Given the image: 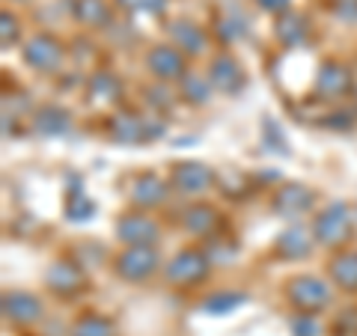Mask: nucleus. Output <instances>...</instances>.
I'll list each match as a JSON object with an SVG mask.
<instances>
[{"label":"nucleus","instance_id":"f257e3e1","mask_svg":"<svg viewBox=\"0 0 357 336\" xmlns=\"http://www.w3.org/2000/svg\"><path fill=\"white\" fill-rule=\"evenodd\" d=\"M286 298L298 312L319 316V312L331 304V286L312 274H301L286 283Z\"/></svg>","mask_w":357,"mask_h":336},{"label":"nucleus","instance_id":"f03ea898","mask_svg":"<svg viewBox=\"0 0 357 336\" xmlns=\"http://www.w3.org/2000/svg\"><path fill=\"white\" fill-rule=\"evenodd\" d=\"M354 227L351 208L345 203H331L328 208H321V215L312 220V238L325 247H340V244L349 241Z\"/></svg>","mask_w":357,"mask_h":336},{"label":"nucleus","instance_id":"7ed1b4c3","mask_svg":"<svg viewBox=\"0 0 357 336\" xmlns=\"http://www.w3.org/2000/svg\"><path fill=\"white\" fill-rule=\"evenodd\" d=\"M208 253L203 250H182V253H176L170 265L164 268V277H167V283L170 286H178V289H188V286H197V283H203V280L208 277Z\"/></svg>","mask_w":357,"mask_h":336},{"label":"nucleus","instance_id":"20e7f679","mask_svg":"<svg viewBox=\"0 0 357 336\" xmlns=\"http://www.w3.org/2000/svg\"><path fill=\"white\" fill-rule=\"evenodd\" d=\"M158 250L155 247H126L114 259V271L126 280V283H143L158 271Z\"/></svg>","mask_w":357,"mask_h":336},{"label":"nucleus","instance_id":"39448f33","mask_svg":"<svg viewBox=\"0 0 357 336\" xmlns=\"http://www.w3.org/2000/svg\"><path fill=\"white\" fill-rule=\"evenodd\" d=\"M63 57H66V48L60 39H54L51 33H36L27 45H24V63L30 66V69L36 72H57L63 66Z\"/></svg>","mask_w":357,"mask_h":336},{"label":"nucleus","instance_id":"423d86ee","mask_svg":"<svg viewBox=\"0 0 357 336\" xmlns=\"http://www.w3.org/2000/svg\"><path fill=\"white\" fill-rule=\"evenodd\" d=\"M45 283H48V289H51L54 295L75 298V295H81L84 289H86V274H84L81 265H75L69 259H60V262H54L48 268V274H45Z\"/></svg>","mask_w":357,"mask_h":336},{"label":"nucleus","instance_id":"0eeeda50","mask_svg":"<svg viewBox=\"0 0 357 336\" xmlns=\"http://www.w3.org/2000/svg\"><path fill=\"white\" fill-rule=\"evenodd\" d=\"M158 232H161L158 223L146 215H140V211L126 215L116 223V235H119V241H126V247H155Z\"/></svg>","mask_w":357,"mask_h":336},{"label":"nucleus","instance_id":"6e6552de","mask_svg":"<svg viewBox=\"0 0 357 336\" xmlns=\"http://www.w3.org/2000/svg\"><path fill=\"white\" fill-rule=\"evenodd\" d=\"M164 128H152L149 119H143L140 114H131V110H122L110 119V137L116 143H131V146H137V143L155 137V134H161Z\"/></svg>","mask_w":357,"mask_h":336},{"label":"nucleus","instance_id":"1a4fd4ad","mask_svg":"<svg viewBox=\"0 0 357 336\" xmlns=\"http://www.w3.org/2000/svg\"><path fill=\"white\" fill-rule=\"evenodd\" d=\"M316 206V194L307 185H283L271 199V208L286 220H295Z\"/></svg>","mask_w":357,"mask_h":336},{"label":"nucleus","instance_id":"9d476101","mask_svg":"<svg viewBox=\"0 0 357 336\" xmlns=\"http://www.w3.org/2000/svg\"><path fill=\"white\" fill-rule=\"evenodd\" d=\"M3 319L9 324H18V328H30L42 319V300L30 292H6L3 295Z\"/></svg>","mask_w":357,"mask_h":336},{"label":"nucleus","instance_id":"9b49d317","mask_svg":"<svg viewBox=\"0 0 357 336\" xmlns=\"http://www.w3.org/2000/svg\"><path fill=\"white\" fill-rule=\"evenodd\" d=\"M173 185L182 190V194H203L215 185V170L206 167L203 161H182L173 167Z\"/></svg>","mask_w":357,"mask_h":336},{"label":"nucleus","instance_id":"f8f14e48","mask_svg":"<svg viewBox=\"0 0 357 336\" xmlns=\"http://www.w3.org/2000/svg\"><path fill=\"white\" fill-rule=\"evenodd\" d=\"M146 69L158 77V81H182L188 75L185 72V54L173 48V45H161V48H152L146 57Z\"/></svg>","mask_w":357,"mask_h":336},{"label":"nucleus","instance_id":"ddd939ff","mask_svg":"<svg viewBox=\"0 0 357 336\" xmlns=\"http://www.w3.org/2000/svg\"><path fill=\"white\" fill-rule=\"evenodd\" d=\"M312 86H316V93L321 98H331V102H333V98H342L351 89V72H349V66H342L337 60H325Z\"/></svg>","mask_w":357,"mask_h":336},{"label":"nucleus","instance_id":"4468645a","mask_svg":"<svg viewBox=\"0 0 357 336\" xmlns=\"http://www.w3.org/2000/svg\"><path fill=\"white\" fill-rule=\"evenodd\" d=\"M208 81H211L215 89H220V93L236 96L238 89L244 86V72H241V66L229 57V54H223V57H218L215 63H211Z\"/></svg>","mask_w":357,"mask_h":336},{"label":"nucleus","instance_id":"2eb2a0df","mask_svg":"<svg viewBox=\"0 0 357 336\" xmlns=\"http://www.w3.org/2000/svg\"><path fill=\"white\" fill-rule=\"evenodd\" d=\"M167 199V185L155 173H140L131 182V203L140 208H155Z\"/></svg>","mask_w":357,"mask_h":336},{"label":"nucleus","instance_id":"dca6fc26","mask_svg":"<svg viewBox=\"0 0 357 336\" xmlns=\"http://www.w3.org/2000/svg\"><path fill=\"white\" fill-rule=\"evenodd\" d=\"M170 39H173V48H178L182 54H191V57L206 48L203 27L191 24V21H173L170 24Z\"/></svg>","mask_w":357,"mask_h":336},{"label":"nucleus","instance_id":"f3484780","mask_svg":"<svg viewBox=\"0 0 357 336\" xmlns=\"http://www.w3.org/2000/svg\"><path fill=\"white\" fill-rule=\"evenodd\" d=\"M310 250H312V241H310L307 229H301V227L286 229L274 244V253L280 256V259H307Z\"/></svg>","mask_w":357,"mask_h":336},{"label":"nucleus","instance_id":"a211bd4d","mask_svg":"<svg viewBox=\"0 0 357 336\" xmlns=\"http://www.w3.org/2000/svg\"><path fill=\"white\" fill-rule=\"evenodd\" d=\"M331 280L345 292H357V250H342L331 259Z\"/></svg>","mask_w":357,"mask_h":336},{"label":"nucleus","instance_id":"6ab92c4d","mask_svg":"<svg viewBox=\"0 0 357 336\" xmlns=\"http://www.w3.org/2000/svg\"><path fill=\"white\" fill-rule=\"evenodd\" d=\"M182 223H185V229L191 232V235H203V238H206V235H211V232L220 227V217H218V211L211 208V206L197 203L191 208H185Z\"/></svg>","mask_w":357,"mask_h":336},{"label":"nucleus","instance_id":"aec40b11","mask_svg":"<svg viewBox=\"0 0 357 336\" xmlns=\"http://www.w3.org/2000/svg\"><path fill=\"white\" fill-rule=\"evenodd\" d=\"M277 39H280L286 48H298L301 42L307 39V33H310V21L304 15H298V13H283L280 21H277Z\"/></svg>","mask_w":357,"mask_h":336},{"label":"nucleus","instance_id":"412c9836","mask_svg":"<svg viewBox=\"0 0 357 336\" xmlns=\"http://www.w3.org/2000/svg\"><path fill=\"white\" fill-rule=\"evenodd\" d=\"M69 122H72L69 110H63L57 105H45L33 114V128H36L39 134H63L66 128H69Z\"/></svg>","mask_w":357,"mask_h":336},{"label":"nucleus","instance_id":"4be33fe9","mask_svg":"<svg viewBox=\"0 0 357 336\" xmlns=\"http://www.w3.org/2000/svg\"><path fill=\"white\" fill-rule=\"evenodd\" d=\"M69 336H119L116 324L110 321L107 316H98V312H84L77 316Z\"/></svg>","mask_w":357,"mask_h":336},{"label":"nucleus","instance_id":"5701e85b","mask_svg":"<svg viewBox=\"0 0 357 336\" xmlns=\"http://www.w3.org/2000/svg\"><path fill=\"white\" fill-rule=\"evenodd\" d=\"M75 18L81 21L84 27L102 30L110 24V6L107 0H77L75 3Z\"/></svg>","mask_w":357,"mask_h":336},{"label":"nucleus","instance_id":"b1692460","mask_svg":"<svg viewBox=\"0 0 357 336\" xmlns=\"http://www.w3.org/2000/svg\"><path fill=\"white\" fill-rule=\"evenodd\" d=\"M89 96H93L96 102H116L122 96V84L116 81V75L98 72V75H93V81H89Z\"/></svg>","mask_w":357,"mask_h":336},{"label":"nucleus","instance_id":"393cba45","mask_svg":"<svg viewBox=\"0 0 357 336\" xmlns=\"http://www.w3.org/2000/svg\"><path fill=\"white\" fill-rule=\"evenodd\" d=\"M208 86H211V81L191 72L178 81V93H182V98H188L191 105H203V102H208Z\"/></svg>","mask_w":357,"mask_h":336},{"label":"nucleus","instance_id":"a878e982","mask_svg":"<svg viewBox=\"0 0 357 336\" xmlns=\"http://www.w3.org/2000/svg\"><path fill=\"white\" fill-rule=\"evenodd\" d=\"M116 3L126 13H146V15H161L167 9V0H116Z\"/></svg>","mask_w":357,"mask_h":336},{"label":"nucleus","instance_id":"bb28decb","mask_svg":"<svg viewBox=\"0 0 357 336\" xmlns=\"http://www.w3.org/2000/svg\"><path fill=\"white\" fill-rule=\"evenodd\" d=\"M292 336H321L325 330H321V324L316 316H307V312H298V316L292 319Z\"/></svg>","mask_w":357,"mask_h":336},{"label":"nucleus","instance_id":"cd10ccee","mask_svg":"<svg viewBox=\"0 0 357 336\" xmlns=\"http://www.w3.org/2000/svg\"><path fill=\"white\" fill-rule=\"evenodd\" d=\"M244 304V295H215V298H208L206 300V312H229L232 307H238Z\"/></svg>","mask_w":357,"mask_h":336},{"label":"nucleus","instance_id":"c85d7f7f","mask_svg":"<svg viewBox=\"0 0 357 336\" xmlns=\"http://www.w3.org/2000/svg\"><path fill=\"white\" fill-rule=\"evenodd\" d=\"M0 24H3V48H9L15 39H18V18L3 13V18H0Z\"/></svg>","mask_w":357,"mask_h":336},{"label":"nucleus","instance_id":"c756f323","mask_svg":"<svg viewBox=\"0 0 357 336\" xmlns=\"http://www.w3.org/2000/svg\"><path fill=\"white\" fill-rule=\"evenodd\" d=\"M256 3H259L265 13H280V15L289 9V0H256Z\"/></svg>","mask_w":357,"mask_h":336}]
</instances>
